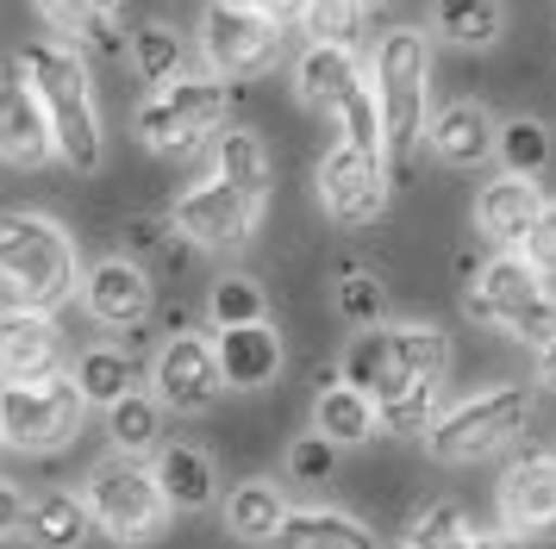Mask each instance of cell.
Returning a JSON list of instances; mask_svg holds the SVG:
<instances>
[{"instance_id": "6da1fadb", "label": "cell", "mask_w": 556, "mask_h": 549, "mask_svg": "<svg viewBox=\"0 0 556 549\" xmlns=\"http://www.w3.org/2000/svg\"><path fill=\"white\" fill-rule=\"evenodd\" d=\"M13 69L26 75V88L38 94L45 119H51V144L70 169L94 175L101 169V113H94V88H88V69L70 44L56 38H38L13 56Z\"/></svg>"}, {"instance_id": "7a4b0ae2", "label": "cell", "mask_w": 556, "mask_h": 549, "mask_svg": "<svg viewBox=\"0 0 556 549\" xmlns=\"http://www.w3.org/2000/svg\"><path fill=\"white\" fill-rule=\"evenodd\" d=\"M426 31H388L376 44V113H381V169L388 181H406L426 144Z\"/></svg>"}, {"instance_id": "3957f363", "label": "cell", "mask_w": 556, "mask_h": 549, "mask_svg": "<svg viewBox=\"0 0 556 549\" xmlns=\"http://www.w3.org/2000/svg\"><path fill=\"white\" fill-rule=\"evenodd\" d=\"M0 288L26 312H51L76 294V244L45 213H0Z\"/></svg>"}, {"instance_id": "277c9868", "label": "cell", "mask_w": 556, "mask_h": 549, "mask_svg": "<svg viewBox=\"0 0 556 549\" xmlns=\"http://www.w3.org/2000/svg\"><path fill=\"white\" fill-rule=\"evenodd\" d=\"M463 312L481 324H501L506 337H531V344H551L556 337V294L544 288V274L531 269L526 256L501 250L481 281L463 294Z\"/></svg>"}, {"instance_id": "5b68a950", "label": "cell", "mask_w": 556, "mask_h": 549, "mask_svg": "<svg viewBox=\"0 0 556 549\" xmlns=\"http://www.w3.org/2000/svg\"><path fill=\"white\" fill-rule=\"evenodd\" d=\"M81 506H88V519L101 524L106 537H119V544H144V537H156L163 519H169V506L156 494V474L144 469L138 456H106L101 469L88 474Z\"/></svg>"}, {"instance_id": "8992f818", "label": "cell", "mask_w": 556, "mask_h": 549, "mask_svg": "<svg viewBox=\"0 0 556 549\" xmlns=\"http://www.w3.org/2000/svg\"><path fill=\"white\" fill-rule=\"evenodd\" d=\"M81 424V394L70 374L45 381H13L0 387V444L20 449H63Z\"/></svg>"}, {"instance_id": "52a82bcc", "label": "cell", "mask_w": 556, "mask_h": 549, "mask_svg": "<svg viewBox=\"0 0 556 549\" xmlns=\"http://www.w3.org/2000/svg\"><path fill=\"white\" fill-rule=\"evenodd\" d=\"M526 412H531L526 387H488V394L463 399L431 424V456L438 462H481L526 424Z\"/></svg>"}, {"instance_id": "ba28073f", "label": "cell", "mask_w": 556, "mask_h": 549, "mask_svg": "<svg viewBox=\"0 0 556 549\" xmlns=\"http://www.w3.org/2000/svg\"><path fill=\"white\" fill-rule=\"evenodd\" d=\"M226 100L231 88L219 75H181L176 88H163L138 106V131H144V144L163 150V156H181V150L201 144V131L226 119Z\"/></svg>"}, {"instance_id": "9c48e42d", "label": "cell", "mask_w": 556, "mask_h": 549, "mask_svg": "<svg viewBox=\"0 0 556 549\" xmlns=\"http://www.w3.org/2000/svg\"><path fill=\"white\" fill-rule=\"evenodd\" d=\"M201 44L213 56L219 81H244V75L269 69L281 50V25H269L263 13H251L244 0H213L201 20Z\"/></svg>"}, {"instance_id": "30bf717a", "label": "cell", "mask_w": 556, "mask_h": 549, "mask_svg": "<svg viewBox=\"0 0 556 549\" xmlns=\"http://www.w3.org/2000/svg\"><path fill=\"white\" fill-rule=\"evenodd\" d=\"M319 200L338 225H376L388 206V169L381 156H363L351 144H331L319 163Z\"/></svg>"}, {"instance_id": "8fae6325", "label": "cell", "mask_w": 556, "mask_h": 549, "mask_svg": "<svg viewBox=\"0 0 556 549\" xmlns=\"http://www.w3.org/2000/svg\"><path fill=\"white\" fill-rule=\"evenodd\" d=\"M176 231L201 250H238L256 231V206L213 175V181H201L176 200Z\"/></svg>"}, {"instance_id": "7c38bea8", "label": "cell", "mask_w": 556, "mask_h": 549, "mask_svg": "<svg viewBox=\"0 0 556 549\" xmlns=\"http://www.w3.org/2000/svg\"><path fill=\"white\" fill-rule=\"evenodd\" d=\"M156 406H176V412H206L213 399L226 394V381H219V356L206 337H169V344L156 349Z\"/></svg>"}, {"instance_id": "4fadbf2b", "label": "cell", "mask_w": 556, "mask_h": 549, "mask_svg": "<svg viewBox=\"0 0 556 549\" xmlns=\"http://www.w3.org/2000/svg\"><path fill=\"white\" fill-rule=\"evenodd\" d=\"M56 356H63V337H56L51 312H26V306L0 312V381L7 387L56 374Z\"/></svg>"}, {"instance_id": "5bb4252c", "label": "cell", "mask_w": 556, "mask_h": 549, "mask_svg": "<svg viewBox=\"0 0 556 549\" xmlns=\"http://www.w3.org/2000/svg\"><path fill=\"white\" fill-rule=\"evenodd\" d=\"M501 519L513 537H538L556 524V456L538 449V456H519L501 481Z\"/></svg>"}, {"instance_id": "9a60e30c", "label": "cell", "mask_w": 556, "mask_h": 549, "mask_svg": "<svg viewBox=\"0 0 556 549\" xmlns=\"http://www.w3.org/2000/svg\"><path fill=\"white\" fill-rule=\"evenodd\" d=\"M45 156H56L51 119H45L38 94L26 88V75L7 69V75H0V163L31 169V163H45Z\"/></svg>"}, {"instance_id": "2e32d148", "label": "cell", "mask_w": 556, "mask_h": 549, "mask_svg": "<svg viewBox=\"0 0 556 549\" xmlns=\"http://www.w3.org/2000/svg\"><path fill=\"white\" fill-rule=\"evenodd\" d=\"M81 299H88V312L101 324H113V331H131V324L151 319V281H144V269L126 263V256L94 263L88 281H81Z\"/></svg>"}, {"instance_id": "e0dca14e", "label": "cell", "mask_w": 556, "mask_h": 549, "mask_svg": "<svg viewBox=\"0 0 556 549\" xmlns=\"http://www.w3.org/2000/svg\"><path fill=\"white\" fill-rule=\"evenodd\" d=\"M544 213V200H538V181H519V175H506V181H488L476 200V219L481 231L494 238L501 250H513L519 256V244H526L531 219Z\"/></svg>"}, {"instance_id": "ac0fdd59", "label": "cell", "mask_w": 556, "mask_h": 549, "mask_svg": "<svg viewBox=\"0 0 556 549\" xmlns=\"http://www.w3.org/2000/svg\"><path fill=\"white\" fill-rule=\"evenodd\" d=\"M213 356H219V381L226 387H269L281 369V344L269 324H238V331H219L213 337Z\"/></svg>"}, {"instance_id": "d6986e66", "label": "cell", "mask_w": 556, "mask_h": 549, "mask_svg": "<svg viewBox=\"0 0 556 549\" xmlns=\"http://www.w3.org/2000/svg\"><path fill=\"white\" fill-rule=\"evenodd\" d=\"M294 81H301V100H306V106L331 119V113H338V106H344V100L363 88V69H356L351 50H338V44H306Z\"/></svg>"}, {"instance_id": "ffe728a7", "label": "cell", "mask_w": 556, "mask_h": 549, "mask_svg": "<svg viewBox=\"0 0 556 549\" xmlns=\"http://www.w3.org/2000/svg\"><path fill=\"white\" fill-rule=\"evenodd\" d=\"M426 138H431V150H438L451 169H476L481 156H494V119L481 113L476 100L444 106V113L426 125Z\"/></svg>"}, {"instance_id": "44dd1931", "label": "cell", "mask_w": 556, "mask_h": 549, "mask_svg": "<svg viewBox=\"0 0 556 549\" xmlns=\"http://www.w3.org/2000/svg\"><path fill=\"white\" fill-rule=\"evenodd\" d=\"M156 494H163V506H181V512H201V506H213V494H219V474H213V462H206L201 449L188 444H163L156 449Z\"/></svg>"}, {"instance_id": "7402d4cb", "label": "cell", "mask_w": 556, "mask_h": 549, "mask_svg": "<svg viewBox=\"0 0 556 549\" xmlns=\"http://www.w3.org/2000/svg\"><path fill=\"white\" fill-rule=\"evenodd\" d=\"M344 387H356V394H369V399H388V394H401V387H413L401 374V349H394V331H363L351 344V356H344Z\"/></svg>"}, {"instance_id": "603a6c76", "label": "cell", "mask_w": 556, "mask_h": 549, "mask_svg": "<svg viewBox=\"0 0 556 549\" xmlns=\"http://www.w3.org/2000/svg\"><path fill=\"white\" fill-rule=\"evenodd\" d=\"M313 437H326L331 449H344V444H363V437H376L381 424H376V399L369 394H356V387H344V381H331L326 394H319V406H313Z\"/></svg>"}, {"instance_id": "cb8c5ba5", "label": "cell", "mask_w": 556, "mask_h": 549, "mask_svg": "<svg viewBox=\"0 0 556 549\" xmlns=\"http://www.w3.org/2000/svg\"><path fill=\"white\" fill-rule=\"evenodd\" d=\"M88 531H94V519H88L81 494H38L26 506V537L38 549H81Z\"/></svg>"}, {"instance_id": "d4e9b609", "label": "cell", "mask_w": 556, "mask_h": 549, "mask_svg": "<svg viewBox=\"0 0 556 549\" xmlns=\"http://www.w3.org/2000/svg\"><path fill=\"white\" fill-rule=\"evenodd\" d=\"M276 549H376V537L344 512H288L276 524Z\"/></svg>"}, {"instance_id": "484cf974", "label": "cell", "mask_w": 556, "mask_h": 549, "mask_svg": "<svg viewBox=\"0 0 556 549\" xmlns=\"http://www.w3.org/2000/svg\"><path fill=\"white\" fill-rule=\"evenodd\" d=\"M106 437H113V456H144V449H156L163 444V406L131 387L119 406H106Z\"/></svg>"}, {"instance_id": "4316f807", "label": "cell", "mask_w": 556, "mask_h": 549, "mask_svg": "<svg viewBox=\"0 0 556 549\" xmlns=\"http://www.w3.org/2000/svg\"><path fill=\"white\" fill-rule=\"evenodd\" d=\"M126 0H38L45 25L70 31L76 44H101V50H119L113 44V20H119Z\"/></svg>"}, {"instance_id": "83f0119b", "label": "cell", "mask_w": 556, "mask_h": 549, "mask_svg": "<svg viewBox=\"0 0 556 549\" xmlns=\"http://www.w3.org/2000/svg\"><path fill=\"white\" fill-rule=\"evenodd\" d=\"M219 181L238 188L251 206L269 200V150H263L256 131H226V144H219Z\"/></svg>"}, {"instance_id": "f1b7e54d", "label": "cell", "mask_w": 556, "mask_h": 549, "mask_svg": "<svg viewBox=\"0 0 556 549\" xmlns=\"http://www.w3.org/2000/svg\"><path fill=\"white\" fill-rule=\"evenodd\" d=\"M76 394L81 406H119V399L131 394V362H126V349H81L76 356Z\"/></svg>"}, {"instance_id": "f546056e", "label": "cell", "mask_w": 556, "mask_h": 549, "mask_svg": "<svg viewBox=\"0 0 556 549\" xmlns=\"http://www.w3.org/2000/svg\"><path fill=\"white\" fill-rule=\"evenodd\" d=\"M131 63H138V75L163 94V88H176L181 75H188V50H181V38L169 31V25H138V38H131Z\"/></svg>"}, {"instance_id": "4dcf8cb0", "label": "cell", "mask_w": 556, "mask_h": 549, "mask_svg": "<svg viewBox=\"0 0 556 549\" xmlns=\"http://www.w3.org/2000/svg\"><path fill=\"white\" fill-rule=\"evenodd\" d=\"M226 519H231V531H238L244 544H269L276 524L288 519V506H281V494L269 487V481H244V487L226 499Z\"/></svg>"}, {"instance_id": "1f68e13d", "label": "cell", "mask_w": 556, "mask_h": 549, "mask_svg": "<svg viewBox=\"0 0 556 549\" xmlns=\"http://www.w3.org/2000/svg\"><path fill=\"white\" fill-rule=\"evenodd\" d=\"M438 31L451 38V44H494L501 38V0H438Z\"/></svg>"}, {"instance_id": "d6a6232c", "label": "cell", "mask_w": 556, "mask_h": 549, "mask_svg": "<svg viewBox=\"0 0 556 549\" xmlns=\"http://www.w3.org/2000/svg\"><path fill=\"white\" fill-rule=\"evenodd\" d=\"M494 150H501L506 175L531 181V175L551 163V131H544L538 119H506V125H494Z\"/></svg>"}, {"instance_id": "836d02e7", "label": "cell", "mask_w": 556, "mask_h": 549, "mask_svg": "<svg viewBox=\"0 0 556 549\" xmlns=\"http://www.w3.org/2000/svg\"><path fill=\"white\" fill-rule=\"evenodd\" d=\"M394 349H401L406 381H444V369H451V344H444V331H431V324H401V331H394Z\"/></svg>"}, {"instance_id": "e575fe53", "label": "cell", "mask_w": 556, "mask_h": 549, "mask_svg": "<svg viewBox=\"0 0 556 549\" xmlns=\"http://www.w3.org/2000/svg\"><path fill=\"white\" fill-rule=\"evenodd\" d=\"M376 424L381 431H431L438 424V381H413L401 394L376 399Z\"/></svg>"}, {"instance_id": "d590c367", "label": "cell", "mask_w": 556, "mask_h": 549, "mask_svg": "<svg viewBox=\"0 0 556 549\" xmlns=\"http://www.w3.org/2000/svg\"><path fill=\"white\" fill-rule=\"evenodd\" d=\"M363 0H306V31H313V44H338V50H351L356 44V31H363Z\"/></svg>"}, {"instance_id": "8d00e7d4", "label": "cell", "mask_w": 556, "mask_h": 549, "mask_svg": "<svg viewBox=\"0 0 556 549\" xmlns=\"http://www.w3.org/2000/svg\"><path fill=\"white\" fill-rule=\"evenodd\" d=\"M331 119H338V131H344L338 144L363 150V156H381V113H376V88H369V81H363V88H356Z\"/></svg>"}, {"instance_id": "74e56055", "label": "cell", "mask_w": 556, "mask_h": 549, "mask_svg": "<svg viewBox=\"0 0 556 549\" xmlns=\"http://www.w3.org/2000/svg\"><path fill=\"white\" fill-rule=\"evenodd\" d=\"M213 324H219V331L263 324V288H256L251 274H226V281H213Z\"/></svg>"}, {"instance_id": "f35d334b", "label": "cell", "mask_w": 556, "mask_h": 549, "mask_svg": "<svg viewBox=\"0 0 556 549\" xmlns=\"http://www.w3.org/2000/svg\"><path fill=\"white\" fill-rule=\"evenodd\" d=\"M381 281L369 269H344V281H338V312L351 324H381Z\"/></svg>"}, {"instance_id": "ab89813d", "label": "cell", "mask_w": 556, "mask_h": 549, "mask_svg": "<svg viewBox=\"0 0 556 549\" xmlns=\"http://www.w3.org/2000/svg\"><path fill=\"white\" fill-rule=\"evenodd\" d=\"M331 469H338V449L326 437H301V444L288 449V474L294 481H331Z\"/></svg>"}, {"instance_id": "60d3db41", "label": "cell", "mask_w": 556, "mask_h": 549, "mask_svg": "<svg viewBox=\"0 0 556 549\" xmlns=\"http://www.w3.org/2000/svg\"><path fill=\"white\" fill-rule=\"evenodd\" d=\"M526 263L538 274H556V206H544V213H538V219H531V231H526Z\"/></svg>"}, {"instance_id": "b9f144b4", "label": "cell", "mask_w": 556, "mask_h": 549, "mask_svg": "<svg viewBox=\"0 0 556 549\" xmlns=\"http://www.w3.org/2000/svg\"><path fill=\"white\" fill-rule=\"evenodd\" d=\"M20 524H26V499H20L13 481H0V544H7V537H20Z\"/></svg>"}, {"instance_id": "7bdbcfd3", "label": "cell", "mask_w": 556, "mask_h": 549, "mask_svg": "<svg viewBox=\"0 0 556 549\" xmlns=\"http://www.w3.org/2000/svg\"><path fill=\"white\" fill-rule=\"evenodd\" d=\"M251 13H263L269 25H288V20H301L306 13V0H244Z\"/></svg>"}, {"instance_id": "ee69618b", "label": "cell", "mask_w": 556, "mask_h": 549, "mask_svg": "<svg viewBox=\"0 0 556 549\" xmlns=\"http://www.w3.org/2000/svg\"><path fill=\"white\" fill-rule=\"evenodd\" d=\"M401 549H476V537H444V544H431V537H413V531H406Z\"/></svg>"}, {"instance_id": "f6af8a7d", "label": "cell", "mask_w": 556, "mask_h": 549, "mask_svg": "<svg viewBox=\"0 0 556 549\" xmlns=\"http://www.w3.org/2000/svg\"><path fill=\"white\" fill-rule=\"evenodd\" d=\"M538 349H544V356H538V369H544V381H556V337H551V344H538Z\"/></svg>"}, {"instance_id": "bcb514c9", "label": "cell", "mask_w": 556, "mask_h": 549, "mask_svg": "<svg viewBox=\"0 0 556 549\" xmlns=\"http://www.w3.org/2000/svg\"><path fill=\"white\" fill-rule=\"evenodd\" d=\"M476 549H519V537H476Z\"/></svg>"}, {"instance_id": "7dc6e473", "label": "cell", "mask_w": 556, "mask_h": 549, "mask_svg": "<svg viewBox=\"0 0 556 549\" xmlns=\"http://www.w3.org/2000/svg\"><path fill=\"white\" fill-rule=\"evenodd\" d=\"M363 7H369V0H363Z\"/></svg>"}]
</instances>
